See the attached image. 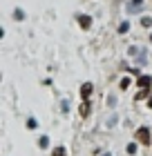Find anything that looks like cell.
Instances as JSON below:
<instances>
[{
	"label": "cell",
	"instance_id": "obj_15",
	"mask_svg": "<svg viewBox=\"0 0 152 156\" xmlns=\"http://www.w3.org/2000/svg\"><path fill=\"white\" fill-rule=\"evenodd\" d=\"M112 125H117V114H112L110 118H107V127H112Z\"/></svg>",
	"mask_w": 152,
	"mask_h": 156
},
{
	"label": "cell",
	"instance_id": "obj_11",
	"mask_svg": "<svg viewBox=\"0 0 152 156\" xmlns=\"http://www.w3.org/2000/svg\"><path fill=\"white\" fill-rule=\"evenodd\" d=\"M27 127H29V129H36V127H38V120H36V118H29V120H27Z\"/></svg>",
	"mask_w": 152,
	"mask_h": 156
},
{
	"label": "cell",
	"instance_id": "obj_3",
	"mask_svg": "<svg viewBox=\"0 0 152 156\" xmlns=\"http://www.w3.org/2000/svg\"><path fill=\"white\" fill-rule=\"evenodd\" d=\"M78 23H81L83 29H90V27H92V18L85 16V13H81V16H78Z\"/></svg>",
	"mask_w": 152,
	"mask_h": 156
},
{
	"label": "cell",
	"instance_id": "obj_8",
	"mask_svg": "<svg viewBox=\"0 0 152 156\" xmlns=\"http://www.w3.org/2000/svg\"><path fill=\"white\" fill-rule=\"evenodd\" d=\"M47 145H49V138H47V136H40V140H38V147H40V150H45Z\"/></svg>",
	"mask_w": 152,
	"mask_h": 156
},
{
	"label": "cell",
	"instance_id": "obj_6",
	"mask_svg": "<svg viewBox=\"0 0 152 156\" xmlns=\"http://www.w3.org/2000/svg\"><path fill=\"white\" fill-rule=\"evenodd\" d=\"M52 156H67V150H65L63 145H58V147H54V154Z\"/></svg>",
	"mask_w": 152,
	"mask_h": 156
},
{
	"label": "cell",
	"instance_id": "obj_17",
	"mask_svg": "<svg viewBox=\"0 0 152 156\" xmlns=\"http://www.w3.org/2000/svg\"><path fill=\"white\" fill-rule=\"evenodd\" d=\"M107 105L114 107V105H117V96H107Z\"/></svg>",
	"mask_w": 152,
	"mask_h": 156
},
{
	"label": "cell",
	"instance_id": "obj_7",
	"mask_svg": "<svg viewBox=\"0 0 152 156\" xmlns=\"http://www.w3.org/2000/svg\"><path fill=\"white\" fill-rule=\"evenodd\" d=\"M148 94H150V89H148V87H143V89H141V94H136V101H143V98H148Z\"/></svg>",
	"mask_w": 152,
	"mask_h": 156
},
{
	"label": "cell",
	"instance_id": "obj_1",
	"mask_svg": "<svg viewBox=\"0 0 152 156\" xmlns=\"http://www.w3.org/2000/svg\"><path fill=\"white\" fill-rule=\"evenodd\" d=\"M136 140L143 145H150V129L148 127H141V129H136Z\"/></svg>",
	"mask_w": 152,
	"mask_h": 156
},
{
	"label": "cell",
	"instance_id": "obj_10",
	"mask_svg": "<svg viewBox=\"0 0 152 156\" xmlns=\"http://www.w3.org/2000/svg\"><path fill=\"white\" fill-rule=\"evenodd\" d=\"M141 25H143V27H152V18H150V16H143V18H141Z\"/></svg>",
	"mask_w": 152,
	"mask_h": 156
},
{
	"label": "cell",
	"instance_id": "obj_16",
	"mask_svg": "<svg viewBox=\"0 0 152 156\" xmlns=\"http://www.w3.org/2000/svg\"><path fill=\"white\" fill-rule=\"evenodd\" d=\"M136 150H139V147H136V143H132V145H128V154H136Z\"/></svg>",
	"mask_w": 152,
	"mask_h": 156
},
{
	"label": "cell",
	"instance_id": "obj_9",
	"mask_svg": "<svg viewBox=\"0 0 152 156\" xmlns=\"http://www.w3.org/2000/svg\"><path fill=\"white\" fill-rule=\"evenodd\" d=\"M136 62H139V65H146V49H143V51L136 56Z\"/></svg>",
	"mask_w": 152,
	"mask_h": 156
},
{
	"label": "cell",
	"instance_id": "obj_12",
	"mask_svg": "<svg viewBox=\"0 0 152 156\" xmlns=\"http://www.w3.org/2000/svg\"><path fill=\"white\" fill-rule=\"evenodd\" d=\"M13 18H16V20H23V18H25V11H23V9H16V11H13Z\"/></svg>",
	"mask_w": 152,
	"mask_h": 156
},
{
	"label": "cell",
	"instance_id": "obj_2",
	"mask_svg": "<svg viewBox=\"0 0 152 156\" xmlns=\"http://www.w3.org/2000/svg\"><path fill=\"white\" fill-rule=\"evenodd\" d=\"M92 91H94V85H92V83H83V87H81V98H83V101H87V98L92 96Z\"/></svg>",
	"mask_w": 152,
	"mask_h": 156
},
{
	"label": "cell",
	"instance_id": "obj_23",
	"mask_svg": "<svg viewBox=\"0 0 152 156\" xmlns=\"http://www.w3.org/2000/svg\"><path fill=\"white\" fill-rule=\"evenodd\" d=\"M150 40H152V36H150Z\"/></svg>",
	"mask_w": 152,
	"mask_h": 156
},
{
	"label": "cell",
	"instance_id": "obj_21",
	"mask_svg": "<svg viewBox=\"0 0 152 156\" xmlns=\"http://www.w3.org/2000/svg\"><path fill=\"white\" fill-rule=\"evenodd\" d=\"M148 107H150V109H152V96H150V101H148Z\"/></svg>",
	"mask_w": 152,
	"mask_h": 156
},
{
	"label": "cell",
	"instance_id": "obj_14",
	"mask_svg": "<svg viewBox=\"0 0 152 156\" xmlns=\"http://www.w3.org/2000/svg\"><path fill=\"white\" fill-rule=\"evenodd\" d=\"M128 29H130V23H128V20H125V23H121V27H119V31H121V34H125Z\"/></svg>",
	"mask_w": 152,
	"mask_h": 156
},
{
	"label": "cell",
	"instance_id": "obj_19",
	"mask_svg": "<svg viewBox=\"0 0 152 156\" xmlns=\"http://www.w3.org/2000/svg\"><path fill=\"white\" fill-rule=\"evenodd\" d=\"M130 87V78H123L121 80V89H128Z\"/></svg>",
	"mask_w": 152,
	"mask_h": 156
},
{
	"label": "cell",
	"instance_id": "obj_22",
	"mask_svg": "<svg viewBox=\"0 0 152 156\" xmlns=\"http://www.w3.org/2000/svg\"><path fill=\"white\" fill-rule=\"evenodd\" d=\"M103 156H112V154H110V152H107V154H103Z\"/></svg>",
	"mask_w": 152,
	"mask_h": 156
},
{
	"label": "cell",
	"instance_id": "obj_5",
	"mask_svg": "<svg viewBox=\"0 0 152 156\" xmlns=\"http://www.w3.org/2000/svg\"><path fill=\"white\" fill-rule=\"evenodd\" d=\"M136 83H139V87L143 89V87H150V85H152V78L150 76H139V80H136Z\"/></svg>",
	"mask_w": 152,
	"mask_h": 156
},
{
	"label": "cell",
	"instance_id": "obj_13",
	"mask_svg": "<svg viewBox=\"0 0 152 156\" xmlns=\"http://www.w3.org/2000/svg\"><path fill=\"white\" fill-rule=\"evenodd\" d=\"M61 112H63V114H67V112H69V103L67 101H61Z\"/></svg>",
	"mask_w": 152,
	"mask_h": 156
},
{
	"label": "cell",
	"instance_id": "obj_18",
	"mask_svg": "<svg viewBox=\"0 0 152 156\" xmlns=\"http://www.w3.org/2000/svg\"><path fill=\"white\" fill-rule=\"evenodd\" d=\"M128 54H130V56H136V54H141V49H139V47H130Z\"/></svg>",
	"mask_w": 152,
	"mask_h": 156
},
{
	"label": "cell",
	"instance_id": "obj_4",
	"mask_svg": "<svg viewBox=\"0 0 152 156\" xmlns=\"http://www.w3.org/2000/svg\"><path fill=\"white\" fill-rule=\"evenodd\" d=\"M90 109H92V107H90V103H87V101H83L81 109H78V114H81L83 118H87V116H90Z\"/></svg>",
	"mask_w": 152,
	"mask_h": 156
},
{
	"label": "cell",
	"instance_id": "obj_20",
	"mask_svg": "<svg viewBox=\"0 0 152 156\" xmlns=\"http://www.w3.org/2000/svg\"><path fill=\"white\" fill-rule=\"evenodd\" d=\"M143 2V0H132V5H141Z\"/></svg>",
	"mask_w": 152,
	"mask_h": 156
}]
</instances>
